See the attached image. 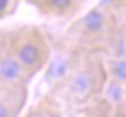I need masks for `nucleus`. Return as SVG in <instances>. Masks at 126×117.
<instances>
[{
    "label": "nucleus",
    "mask_w": 126,
    "mask_h": 117,
    "mask_svg": "<svg viewBox=\"0 0 126 117\" xmlns=\"http://www.w3.org/2000/svg\"><path fill=\"white\" fill-rule=\"evenodd\" d=\"M12 6V0H0V17L6 16L11 11Z\"/></svg>",
    "instance_id": "nucleus-9"
},
{
    "label": "nucleus",
    "mask_w": 126,
    "mask_h": 117,
    "mask_svg": "<svg viewBox=\"0 0 126 117\" xmlns=\"http://www.w3.org/2000/svg\"><path fill=\"white\" fill-rule=\"evenodd\" d=\"M28 79L29 76L11 51L8 39H0V86L20 88Z\"/></svg>",
    "instance_id": "nucleus-4"
},
{
    "label": "nucleus",
    "mask_w": 126,
    "mask_h": 117,
    "mask_svg": "<svg viewBox=\"0 0 126 117\" xmlns=\"http://www.w3.org/2000/svg\"><path fill=\"white\" fill-rule=\"evenodd\" d=\"M108 79L106 66L97 57H79L69 74L55 86L69 103L85 105L102 96Z\"/></svg>",
    "instance_id": "nucleus-1"
},
{
    "label": "nucleus",
    "mask_w": 126,
    "mask_h": 117,
    "mask_svg": "<svg viewBox=\"0 0 126 117\" xmlns=\"http://www.w3.org/2000/svg\"><path fill=\"white\" fill-rule=\"evenodd\" d=\"M114 29V20L109 12L94 8L72 25L71 33L85 45H100L109 40Z\"/></svg>",
    "instance_id": "nucleus-3"
},
{
    "label": "nucleus",
    "mask_w": 126,
    "mask_h": 117,
    "mask_svg": "<svg viewBox=\"0 0 126 117\" xmlns=\"http://www.w3.org/2000/svg\"><path fill=\"white\" fill-rule=\"evenodd\" d=\"M43 14L55 17H68L74 14L80 6V0H31Z\"/></svg>",
    "instance_id": "nucleus-5"
},
{
    "label": "nucleus",
    "mask_w": 126,
    "mask_h": 117,
    "mask_svg": "<svg viewBox=\"0 0 126 117\" xmlns=\"http://www.w3.org/2000/svg\"><path fill=\"white\" fill-rule=\"evenodd\" d=\"M25 103V86L20 88H6L0 94V117L16 116Z\"/></svg>",
    "instance_id": "nucleus-6"
},
{
    "label": "nucleus",
    "mask_w": 126,
    "mask_h": 117,
    "mask_svg": "<svg viewBox=\"0 0 126 117\" xmlns=\"http://www.w3.org/2000/svg\"><path fill=\"white\" fill-rule=\"evenodd\" d=\"M102 96L105 97V100L108 102V105L112 109L126 111V83L125 82L108 77L103 86Z\"/></svg>",
    "instance_id": "nucleus-7"
},
{
    "label": "nucleus",
    "mask_w": 126,
    "mask_h": 117,
    "mask_svg": "<svg viewBox=\"0 0 126 117\" xmlns=\"http://www.w3.org/2000/svg\"><path fill=\"white\" fill-rule=\"evenodd\" d=\"M106 66V72H108V77L120 80V82L126 83V57H115L111 59Z\"/></svg>",
    "instance_id": "nucleus-8"
},
{
    "label": "nucleus",
    "mask_w": 126,
    "mask_h": 117,
    "mask_svg": "<svg viewBox=\"0 0 126 117\" xmlns=\"http://www.w3.org/2000/svg\"><path fill=\"white\" fill-rule=\"evenodd\" d=\"M8 43L29 79L48 65L51 49L45 34L39 28L25 26L17 29L8 37Z\"/></svg>",
    "instance_id": "nucleus-2"
}]
</instances>
